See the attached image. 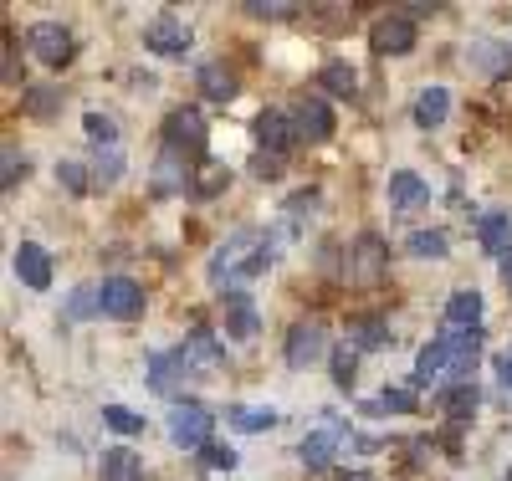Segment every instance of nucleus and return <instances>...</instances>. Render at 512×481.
I'll list each match as a JSON object with an SVG mask.
<instances>
[{
	"instance_id": "obj_25",
	"label": "nucleus",
	"mask_w": 512,
	"mask_h": 481,
	"mask_svg": "<svg viewBox=\"0 0 512 481\" xmlns=\"http://www.w3.org/2000/svg\"><path fill=\"white\" fill-rule=\"evenodd\" d=\"M318 87H328L333 98H354V93H359V72H354L344 57H328L323 72H318Z\"/></svg>"
},
{
	"instance_id": "obj_14",
	"label": "nucleus",
	"mask_w": 512,
	"mask_h": 481,
	"mask_svg": "<svg viewBox=\"0 0 512 481\" xmlns=\"http://www.w3.org/2000/svg\"><path fill=\"white\" fill-rule=\"evenodd\" d=\"M477 359H482V328H461V333H451V379H456V384H472Z\"/></svg>"
},
{
	"instance_id": "obj_18",
	"label": "nucleus",
	"mask_w": 512,
	"mask_h": 481,
	"mask_svg": "<svg viewBox=\"0 0 512 481\" xmlns=\"http://www.w3.org/2000/svg\"><path fill=\"white\" fill-rule=\"evenodd\" d=\"M185 359H190L195 374H210V369H221V364H226V343L210 333V328H195V333L185 338Z\"/></svg>"
},
{
	"instance_id": "obj_27",
	"label": "nucleus",
	"mask_w": 512,
	"mask_h": 481,
	"mask_svg": "<svg viewBox=\"0 0 512 481\" xmlns=\"http://www.w3.org/2000/svg\"><path fill=\"white\" fill-rule=\"evenodd\" d=\"M446 323L461 333V328H477L482 323V292H451V302H446Z\"/></svg>"
},
{
	"instance_id": "obj_10",
	"label": "nucleus",
	"mask_w": 512,
	"mask_h": 481,
	"mask_svg": "<svg viewBox=\"0 0 512 481\" xmlns=\"http://www.w3.org/2000/svg\"><path fill=\"white\" fill-rule=\"evenodd\" d=\"M251 134H256V144H262V154H282L297 139V123L282 108H262V113H256V123H251Z\"/></svg>"
},
{
	"instance_id": "obj_3",
	"label": "nucleus",
	"mask_w": 512,
	"mask_h": 481,
	"mask_svg": "<svg viewBox=\"0 0 512 481\" xmlns=\"http://www.w3.org/2000/svg\"><path fill=\"white\" fill-rule=\"evenodd\" d=\"M205 144H210V134H205L200 108H175L164 118V149H175L185 159H205Z\"/></svg>"
},
{
	"instance_id": "obj_16",
	"label": "nucleus",
	"mask_w": 512,
	"mask_h": 481,
	"mask_svg": "<svg viewBox=\"0 0 512 481\" xmlns=\"http://www.w3.org/2000/svg\"><path fill=\"white\" fill-rule=\"evenodd\" d=\"M384 241L374 236V231H364L359 241H354V251H349V277H359V282H379V272H384Z\"/></svg>"
},
{
	"instance_id": "obj_30",
	"label": "nucleus",
	"mask_w": 512,
	"mask_h": 481,
	"mask_svg": "<svg viewBox=\"0 0 512 481\" xmlns=\"http://www.w3.org/2000/svg\"><path fill=\"white\" fill-rule=\"evenodd\" d=\"M98 476H103V481H139V456L128 451V446H113V451H103Z\"/></svg>"
},
{
	"instance_id": "obj_43",
	"label": "nucleus",
	"mask_w": 512,
	"mask_h": 481,
	"mask_svg": "<svg viewBox=\"0 0 512 481\" xmlns=\"http://www.w3.org/2000/svg\"><path fill=\"white\" fill-rule=\"evenodd\" d=\"M200 461H205L210 471H231V466H236V451H231V446H205Z\"/></svg>"
},
{
	"instance_id": "obj_26",
	"label": "nucleus",
	"mask_w": 512,
	"mask_h": 481,
	"mask_svg": "<svg viewBox=\"0 0 512 481\" xmlns=\"http://www.w3.org/2000/svg\"><path fill=\"white\" fill-rule=\"evenodd\" d=\"M451 113V93L446 87H425V93L415 98V128H441Z\"/></svg>"
},
{
	"instance_id": "obj_15",
	"label": "nucleus",
	"mask_w": 512,
	"mask_h": 481,
	"mask_svg": "<svg viewBox=\"0 0 512 481\" xmlns=\"http://www.w3.org/2000/svg\"><path fill=\"white\" fill-rule=\"evenodd\" d=\"M16 277H21L31 292H47V287H52V256L41 251L36 241H21V246H16Z\"/></svg>"
},
{
	"instance_id": "obj_38",
	"label": "nucleus",
	"mask_w": 512,
	"mask_h": 481,
	"mask_svg": "<svg viewBox=\"0 0 512 481\" xmlns=\"http://www.w3.org/2000/svg\"><path fill=\"white\" fill-rule=\"evenodd\" d=\"M405 246H410V256H431L436 261V256H446V231H415Z\"/></svg>"
},
{
	"instance_id": "obj_37",
	"label": "nucleus",
	"mask_w": 512,
	"mask_h": 481,
	"mask_svg": "<svg viewBox=\"0 0 512 481\" xmlns=\"http://www.w3.org/2000/svg\"><path fill=\"white\" fill-rule=\"evenodd\" d=\"M287 221L292 226H303V221H313V210H318V190H297V195H287Z\"/></svg>"
},
{
	"instance_id": "obj_39",
	"label": "nucleus",
	"mask_w": 512,
	"mask_h": 481,
	"mask_svg": "<svg viewBox=\"0 0 512 481\" xmlns=\"http://www.w3.org/2000/svg\"><path fill=\"white\" fill-rule=\"evenodd\" d=\"M82 128H88V139H93L98 149H103V144L113 149V139H118V123H113L108 113H88V118H82Z\"/></svg>"
},
{
	"instance_id": "obj_29",
	"label": "nucleus",
	"mask_w": 512,
	"mask_h": 481,
	"mask_svg": "<svg viewBox=\"0 0 512 481\" xmlns=\"http://www.w3.org/2000/svg\"><path fill=\"white\" fill-rule=\"evenodd\" d=\"M344 343H354V348H384V343H395V333H390V323H384V318H349Z\"/></svg>"
},
{
	"instance_id": "obj_45",
	"label": "nucleus",
	"mask_w": 512,
	"mask_h": 481,
	"mask_svg": "<svg viewBox=\"0 0 512 481\" xmlns=\"http://www.w3.org/2000/svg\"><path fill=\"white\" fill-rule=\"evenodd\" d=\"M497 379L512 389V348H507V354H497Z\"/></svg>"
},
{
	"instance_id": "obj_40",
	"label": "nucleus",
	"mask_w": 512,
	"mask_h": 481,
	"mask_svg": "<svg viewBox=\"0 0 512 481\" xmlns=\"http://www.w3.org/2000/svg\"><path fill=\"white\" fill-rule=\"evenodd\" d=\"M0 82H6V87H26L21 82V57H16V41L6 36V57H0Z\"/></svg>"
},
{
	"instance_id": "obj_12",
	"label": "nucleus",
	"mask_w": 512,
	"mask_h": 481,
	"mask_svg": "<svg viewBox=\"0 0 512 481\" xmlns=\"http://www.w3.org/2000/svg\"><path fill=\"white\" fill-rule=\"evenodd\" d=\"M292 123H297V139H308V144H323L333 134V108L323 98H297L292 108Z\"/></svg>"
},
{
	"instance_id": "obj_17",
	"label": "nucleus",
	"mask_w": 512,
	"mask_h": 481,
	"mask_svg": "<svg viewBox=\"0 0 512 481\" xmlns=\"http://www.w3.org/2000/svg\"><path fill=\"white\" fill-rule=\"evenodd\" d=\"M221 302H226V333L231 338H256L262 333V318H256V308H251V297L241 292V287H231V292H221Z\"/></svg>"
},
{
	"instance_id": "obj_44",
	"label": "nucleus",
	"mask_w": 512,
	"mask_h": 481,
	"mask_svg": "<svg viewBox=\"0 0 512 481\" xmlns=\"http://www.w3.org/2000/svg\"><path fill=\"white\" fill-rule=\"evenodd\" d=\"M16 180H26V159H21L16 149H6V174H0V185L16 190Z\"/></svg>"
},
{
	"instance_id": "obj_11",
	"label": "nucleus",
	"mask_w": 512,
	"mask_h": 481,
	"mask_svg": "<svg viewBox=\"0 0 512 481\" xmlns=\"http://www.w3.org/2000/svg\"><path fill=\"white\" fill-rule=\"evenodd\" d=\"M338 441H344V420H338V415H328V425H323V430L303 435V446H297V461H303V466H313V471H323V466L333 461Z\"/></svg>"
},
{
	"instance_id": "obj_28",
	"label": "nucleus",
	"mask_w": 512,
	"mask_h": 481,
	"mask_svg": "<svg viewBox=\"0 0 512 481\" xmlns=\"http://www.w3.org/2000/svg\"><path fill=\"white\" fill-rule=\"evenodd\" d=\"M282 415L272 410V405H231L226 410V425L231 430H246V435H256V430H272Z\"/></svg>"
},
{
	"instance_id": "obj_20",
	"label": "nucleus",
	"mask_w": 512,
	"mask_h": 481,
	"mask_svg": "<svg viewBox=\"0 0 512 481\" xmlns=\"http://www.w3.org/2000/svg\"><path fill=\"white\" fill-rule=\"evenodd\" d=\"M477 241H482V251L507 256L512 251V215L507 210H487L482 221H477Z\"/></svg>"
},
{
	"instance_id": "obj_46",
	"label": "nucleus",
	"mask_w": 512,
	"mask_h": 481,
	"mask_svg": "<svg viewBox=\"0 0 512 481\" xmlns=\"http://www.w3.org/2000/svg\"><path fill=\"white\" fill-rule=\"evenodd\" d=\"M502 282L512 287V256H502Z\"/></svg>"
},
{
	"instance_id": "obj_32",
	"label": "nucleus",
	"mask_w": 512,
	"mask_h": 481,
	"mask_svg": "<svg viewBox=\"0 0 512 481\" xmlns=\"http://www.w3.org/2000/svg\"><path fill=\"white\" fill-rule=\"evenodd\" d=\"M364 415H415V395L410 389H384L379 400L364 405Z\"/></svg>"
},
{
	"instance_id": "obj_7",
	"label": "nucleus",
	"mask_w": 512,
	"mask_h": 481,
	"mask_svg": "<svg viewBox=\"0 0 512 481\" xmlns=\"http://www.w3.org/2000/svg\"><path fill=\"white\" fill-rule=\"evenodd\" d=\"M139 313H144V287L134 277H108L103 282V318L128 323V318H139Z\"/></svg>"
},
{
	"instance_id": "obj_2",
	"label": "nucleus",
	"mask_w": 512,
	"mask_h": 481,
	"mask_svg": "<svg viewBox=\"0 0 512 481\" xmlns=\"http://www.w3.org/2000/svg\"><path fill=\"white\" fill-rule=\"evenodd\" d=\"M210 425H216V415H210L200 400H180L175 410H169V441L185 446V451H205L210 446Z\"/></svg>"
},
{
	"instance_id": "obj_6",
	"label": "nucleus",
	"mask_w": 512,
	"mask_h": 481,
	"mask_svg": "<svg viewBox=\"0 0 512 481\" xmlns=\"http://www.w3.org/2000/svg\"><path fill=\"white\" fill-rule=\"evenodd\" d=\"M323 354H328V328H323L318 318L297 323V328L287 333V364H292V369H308V364H318Z\"/></svg>"
},
{
	"instance_id": "obj_4",
	"label": "nucleus",
	"mask_w": 512,
	"mask_h": 481,
	"mask_svg": "<svg viewBox=\"0 0 512 481\" xmlns=\"http://www.w3.org/2000/svg\"><path fill=\"white\" fill-rule=\"evenodd\" d=\"M26 47H31V57H36V62L62 67V62L72 57V31H67V26H57V21H36V26L26 31Z\"/></svg>"
},
{
	"instance_id": "obj_5",
	"label": "nucleus",
	"mask_w": 512,
	"mask_h": 481,
	"mask_svg": "<svg viewBox=\"0 0 512 481\" xmlns=\"http://www.w3.org/2000/svg\"><path fill=\"white\" fill-rule=\"evenodd\" d=\"M144 47H149L154 57H185V52H190V26H185L180 16H154V21L144 26Z\"/></svg>"
},
{
	"instance_id": "obj_35",
	"label": "nucleus",
	"mask_w": 512,
	"mask_h": 481,
	"mask_svg": "<svg viewBox=\"0 0 512 481\" xmlns=\"http://www.w3.org/2000/svg\"><path fill=\"white\" fill-rule=\"evenodd\" d=\"M123 180V154L118 149H98L93 159V185H118Z\"/></svg>"
},
{
	"instance_id": "obj_21",
	"label": "nucleus",
	"mask_w": 512,
	"mask_h": 481,
	"mask_svg": "<svg viewBox=\"0 0 512 481\" xmlns=\"http://www.w3.org/2000/svg\"><path fill=\"white\" fill-rule=\"evenodd\" d=\"M425 200H431V185H425L420 174H410V169L390 174V210H415Z\"/></svg>"
},
{
	"instance_id": "obj_36",
	"label": "nucleus",
	"mask_w": 512,
	"mask_h": 481,
	"mask_svg": "<svg viewBox=\"0 0 512 481\" xmlns=\"http://www.w3.org/2000/svg\"><path fill=\"white\" fill-rule=\"evenodd\" d=\"M103 425L118 430V435H139V430H144V415H134L128 405H108V410H103Z\"/></svg>"
},
{
	"instance_id": "obj_9",
	"label": "nucleus",
	"mask_w": 512,
	"mask_h": 481,
	"mask_svg": "<svg viewBox=\"0 0 512 481\" xmlns=\"http://www.w3.org/2000/svg\"><path fill=\"white\" fill-rule=\"evenodd\" d=\"M369 41H374L379 57H405L415 47V21L410 16H384V21H374Z\"/></svg>"
},
{
	"instance_id": "obj_22",
	"label": "nucleus",
	"mask_w": 512,
	"mask_h": 481,
	"mask_svg": "<svg viewBox=\"0 0 512 481\" xmlns=\"http://www.w3.org/2000/svg\"><path fill=\"white\" fill-rule=\"evenodd\" d=\"M200 93L210 98V103H231L241 87H236V72L226 67V62H205L200 67Z\"/></svg>"
},
{
	"instance_id": "obj_41",
	"label": "nucleus",
	"mask_w": 512,
	"mask_h": 481,
	"mask_svg": "<svg viewBox=\"0 0 512 481\" xmlns=\"http://www.w3.org/2000/svg\"><path fill=\"white\" fill-rule=\"evenodd\" d=\"M57 180H62V185H67L72 195H82V190H88V185H93V180H88V174H82V164H72V159H62V164H57Z\"/></svg>"
},
{
	"instance_id": "obj_33",
	"label": "nucleus",
	"mask_w": 512,
	"mask_h": 481,
	"mask_svg": "<svg viewBox=\"0 0 512 481\" xmlns=\"http://www.w3.org/2000/svg\"><path fill=\"white\" fill-rule=\"evenodd\" d=\"M21 108H26V113H36V118H47V113H57V108H62V87H26V98H21Z\"/></svg>"
},
{
	"instance_id": "obj_23",
	"label": "nucleus",
	"mask_w": 512,
	"mask_h": 481,
	"mask_svg": "<svg viewBox=\"0 0 512 481\" xmlns=\"http://www.w3.org/2000/svg\"><path fill=\"white\" fill-rule=\"evenodd\" d=\"M190 180H195V174L185 169V154L164 149V154H159V169H154V195H169V190H190Z\"/></svg>"
},
{
	"instance_id": "obj_24",
	"label": "nucleus",
	"mask_w": 512,
	"mask_h": 481,
	"mask_svg": "<svg viewBox=\"0 0 512 481\" xmlns=\"http://www.w3.org/2000/svg\"><path fill=\"white\" fill-rule=\"evenodd\" d=\"M98 313H103V287H93V282L72 287V297L62 302V318H67V323H88V318H98Z\"/></svg>"
},
{
	"instance_id": "obj_31",
	"label": "nucleus",
	"mask_w": 512,
	"mask_h": 481,
	"mask_svg": "<svg viewBox=\"0 0 512 481\" xmlns=\"http://www.w3.org/2000/svg\"><path fill=\"white\" fill-rule=\"evenodd\" d=\"M328 364H333V384L349 389V384L359 379V348H354V343H338L333 354H328Z\"/></svg>"
},
{
	"instance_id": "obj_34",
	"label": "nucleus",
	"mask_w": 512,
	"mask_h": 481,
	"mask_svg": "<svg viewBox=\"0 0 512 481\" xmlns=\"http://www.w3.org/2000/svg\"><path fill=\"white\" fill-rule=\"evenodd\" d=\"M221 185H226V169L221 164H200L195 180H190V195L195 200H210V195H221Z\"/></svg>"
},
{
	"instance_id": "obj_19",
	"label": "nucleus",
	"mask_w": 512,
	"mask_h": 481,
	"mask_svg": "<svg viewBox=\"0 0 512 481\" xmlns=\"http://www.w3.org/2000/svg\"><path fill=\"white\" fill-rule=\"evenodd\" d=\"M477 405H482L477 384H441V389H436V410L451 415V425H466Z\"/></svg>"
},
{
	"instance_id": "obj_42",
	"label": "nucleus",
	"mask_w": 512,
	"mask_h": 481,
	"mask_svg": "<svg viewBox=\"0 0 512 481\" xmlns=\"http://www.w3.org/2000/svg\"><path fill=\"white\" fill-rule=\"evenodd\" d=\"M251 174H256V180H282V154H256Z\"/></svg>"
},
{
	"instance_id": "obj_1",
	"label": "nucleus",
	"mask_w": 512,
	"mask_h": 481,
	"mask_svg": "<svg viewBox=\"0 0 512 481\" xmlns=\"http://www.w3.org/2000/svg\"><path fill=\"white\" fill-rule=\"evenodd\" d=\"M272 267V236L256 231V226H241L216 256H210V287H241L251 277H262Z\"/></svg>"
},
{
	"instance_id": "obj_13",
	"label": "nucleus",
	"mask_w": 512,
	"mask_h": 481,
	"mask_svg": "<svg viewBox=\"0 0 512 481\" xmlns=\"http://www.w3.org/2000/svg\"><path fill=\"white\" fill-rule=\"evenodd\" d=\"M441 374H451V333H441V338H431V343L420 348L410 379H415V389H431Z\"/></svg>"
},
{
	"instance_id": "obj_8",
	"label": "nucleus",
	"mask_w": 512,
	"mask_h": 481,
	"mask_svg": "<svg viewBox=\"0 0 512 481\" xmlns=\"http://www.w3.org/2000/svg\"><path fill=\"white\" fill-rule=\"evenodd\" d=\"M185 379H195L185 348H169V354H154L149 359V389H154V395H175Z\"/></svg>"
}]
</instances>
